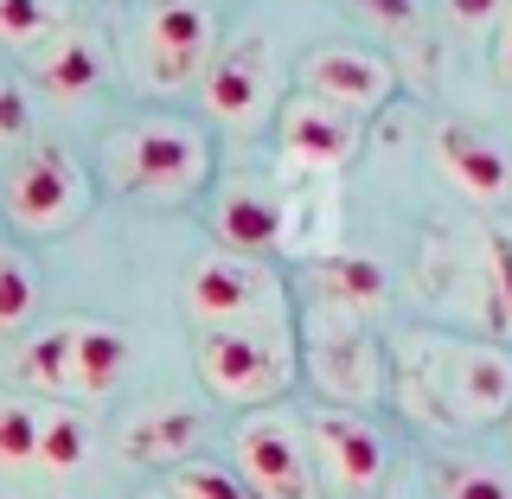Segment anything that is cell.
<instances>
[{"mask_svg": "<svg viewBox=\"0 0 512 499\" xmlns=\"http://www.w3.org/2000/svg\"><path fill=\"white\" fill-rule=\"evenodd\" d=\"M397 404L429 429L512 423V346L404 333L397 340Z\"/></svg>", "mask_w": 512, "mask_h": 499, "instance_id": "6da1fadb", "label": "cell"}, {"mask_svg": "<svg viewBox=\"0 0 512 499\" xmlns=\"http://www.w3.org/2000/svg\"><path fill=\"white\" fill-rule=\"evenodd\" d=\"M199 378L237 410H276L295 384V346L282 327H212L199 333Z\"/></svg>", "mask_w": 512, "mask_h": 499, "instance_id": "7a4b0ae2", "label": "cell"}, {"mask_svg": "<svg viewBox=\"0 0 512 499\" xmlns=\"http://www.w3.org/2000/svg\"><path fill=\"white\" fill-rule=\"evenodd\" d=\"M128 372V333L103 320H64L20 352V378L52 397H109Z\"/></svg>", "mask_w": 512, "mask_h": 499, "instance_id": "3957f363", "label": "cell"}, {"mask_svg": "<svg viewBox=\"0 0 512 499\" xmlns=\"http://www.w3.org/2000/svg\"><path fill=\"white\" fill-rule=\"evenodd\" d=\"M301 359H308L314 391L327 397L333 410L378 404L384 365H378V346H372V333H365V320H352L340 308H314L308 327H301Z\"/></svg>", "mask_w": 512, "mask_h": 499, "instance_id": "277c9868", "label": "cell"}, {"mask_svg": "<svg viewBox=\"0 0 512 499\" xmlns=\"http://www.w3.org/2000/svg\"><path fill=\"white\" fill-rule=\"evenodd\" d=\"M231 455H237V480L256 499H320L308 429L288 410H250L231 436Z\"/></svg>", "mask_w": 512, "mask_h": 499, "instance_id": "5b68a950", "label": "cell"}, {"mask_svg": "<svg viewBox=\"0 0 512 499\" xmlns=\"http://www.w3.org/2000/svg\"><path fill=\"white\" fill-rule=\"evenodd\" d=\"M308 455H314V474L327 493L340 499H372L384 487V468H391V448L359 410H314L308 416Z\"/></svg>", "mask_w": 512, "mask_h": 499, "instance_id": "8992f818", "label": "cell"}, {"mask_svg": "<svg viewBox=\"0 0 512 499\" xmlns=\"http://www.w3.org/2000/svg\"><path fill=\"white\" fill-rule=\"evenodd\" d=\"M186 314L199 333L212 327H276V276L256 269L250 256H205L186 276Z\"/></svg>", "mask_w": 512, "mask_h": 499, "instance_id": "52a82bcc", "label": "cell"}, {"mask_svg": "<svg viewBox=\"0 0 512 499\" xmlns=\"http://www.w3.org/2000/svg\"><path fill=\"white\" fill-rule=\"evenodd\" d=\"M212 154H205V135L199 128H180V122H141L135 135L116 141V173L122 186L135 192H154V199H180L205 180Z\"/></svg>", "mask_w": 512, "mask_h": 499, "instance_id": "ba28073f", "label": "cell"}, {"mask_svg": "<svg viewBox=\"0 0 512 499\" xmlns=\"http://www.w3.org/2000/svg\"><path fill=\"white\" fill-rule=\"evenodd\" d=\"M199 71H212V13L199 0H154L141 32V77L154 90H186Z\"/></svg>", "mask_w": 512, "mask_h": 499, "instance_id": "9c48e42d", "label": "cell"}, {"mask_svg": "<svg viewBox=\"0 0 512 499\" xmlns=\"http://www.w3.org/2000/svg\"><path fill=\"white\" fill-rule=\"evenodd\" d=\"M276 148H282V167L295 173H314V180H327V173H340L352 148H359V116L340 103H327V96H288L282 103V122H276Z\"/></svg>", "mask_w": 512, "mask_h": 499, "instance_id": "30bf717a", "label": "cell"}, {"mask_svg": "<svg viewBox=\"0 0 512 499\" xmlns=\"http://www.w3.org/2000/svg\"><path fill=\"white\" fill-rule=\"evenodd\" d=\"M77 205H84V173L71 167V154L64 148H32L20 167H13L7 180V218L20 224V231H64V224L77 218Z\"/></svg>", "mask_w": 512, "mask_h": 499, "instance_id": "8fae6325", "label": "cell"}, {"mask_svg": "<svg viewBox=\"0 0 512 499\" xmlns=\"http://www.w3.org/2000/svg\"><path fill=\"white\" fill-rule=\"evenodd\" d=\"M269 103V39L263 32H244L231 39L224 52L212 58L205 71V109L224 122V128H250Z\"/></svg>", "mask_w": 512, "mask_h": 499, "instance_id": "7c38bea8", "label": "cell"}, {"mask_svg": "<svg viewBox=\"0 0 512 499\" xmlns=\"http://www.w3.org/2000/svg\"><path fill=\"white\" fill-rule=\"evenodd\" d=\"M301 84H308V96H327L340 109H378L397 90V71L391 58L359 52V45H320L301 58Z\"/></svg>", "mask_w": 512, "mask_h": 499, "instance_id": "4fadbf2b", "label": "cell"}, {"mask_svg": "<svg viewBox=\"0 0 512 499\" xmlns=\"http://www.w3.org/2000/svg\"><path fill=\"white\" fill-rule=\"evenodd\" d=\"M436 160H442V173L468 192L474 205H506L512 199V154L487 135V128L442 122L436 128Z\"/></svg>", "mask_w": 512, "mask_h": 499, "instance_id": "5bb4252c", "label": "cell"}, {"mask_svg": "<svg viewBox=\"0 0 512 499\" xmlns=\"http://www.w3.org/2000/svg\"><path fill=\"white\" fill-rule=\"evenodd\" d=\"M314 308H340L352 320H365V314H378L384 308V295H391V276L372 263V256H346V250H327L314 263Z\"/></svg>", "mask_w": 512, "mask_h": 499, "instance_id": "9a60e30c", "label": "cell"}, {"mask_svg": "<svg viewBox=\"0 0 512 499\" xmlns=\"http://www.w3.org/2000/svg\"><path fill=\"white\" fill-rule=\"evenodd\" d=\"M218 237L231 244V256H256V250H282L288 212L276 192H256V186H231L218 199Z\"/></svg>", "mask_w": 512, "mask_h": 499, "instance_id": "2e32d148", "label": "cell"}, {"mask_svg": "<svg viewBox=\"0 0 512 499\" xmlns=\"http://www.w3.org/2000/svg\"><path fill=\"white\" fill-rule=\"evenodd\" d=\"M192 448H199V416L186 404L141 410V416H128V429H122V455L128 461H173V468H186Z\"/></svg>", "mask_w": 512, "mask_h": 499, "instance_id": "e0dca14e", "label": "cell"}, {"mask_svg": "<svg viewBox=\"0 0 512 499\" xmlns=\"http://www.w3.org/2000/svg\"><path fill=\"white\" fill-rule=\"evenodd\" d=\"M32 77L52 96H84V90L103 84V45H96L90 32L64 26L58 39H45L39 52H32Z\"/></svg>", "mask_w": 512, "mask_h": 499, "instance_id": "ac0fdd59", "label": "cell"}, {"mask_svg": "<svg viewBox=\"0 0 512 499\" xmlns=\"http://www.w3.org/2000/svg\"><path fill=\"white\" fill-rule=\"evenodd\" d=\"M480 320L493 327V340L512 346V231L493 224L480 237Z\"/></svg>", "mask_w": 512, "mask_h": 499, "instance_id": "d6986e66", "label": "cell"}, {"mask_svg": "<svg viewBox=\"0 0 512 499\" xmlns=\"http://www.w3.org/2000/svg\"><path fill=\"white\" fill-rule=\"evenodd\" d=\"M71 26V0H0V39L39 52L45 39Z\"/></svg>", "mask_w": 512, "mask_h": 499, "instance_id": "ffe728a7", "label": "cell"}, {"mask_svg": "<svg viewBox=\"0 0 512 499\" xmlns=\"http://www.w3.org/2000/svg\"><path fill=\"white\" fill-rule=\"evenodd\" d=\"M84 461H90V423L77 410L52 404L45 423H39V468L45 474H71V468H84Z\"/></svg>", "mask_w": 512, "mask_h": 499, "instance_id": "44dd1931", "label": "cell"}, {"mask_svg": "<svg viewBox=\"0 0 512 499\" xmlns=\"http://www.w3.org/2000/svg\"><path fill=\"white\" fill-rule=\"evenodd\" d=\"M39 423H45L39 404L0 397V468H39Z\"/></svg>", "mask_w": 512, "mask_h": 499, "instance_id": "7402d4cb", "label": "cell"}, {"mask_svg": "<svg viewBox=\"0 0 512 499\" xmlns=\"http://www.w3.org/2000/svg\"><path fill=\"white\" fill-rule=\"evenodd\" d=\"M167 499H256L237 468H218V461H186V468L167 474Z\"/></svg>", "mask_w": 512, "mask_h": 499, "instance_id": "603a6c76", "label": "cell"}, {"mask_svg": "<svg viewBox=\"0 0 512 499\" xmlns=\"http://www.w3.org/2000/svg\"><path fill=\"white\" fill-rule=\"evenodd\" d=\"M442 499H512V468H500V461H448Z\"/></svg>", "mask_w": 512, "mask_h": 499, "instance_id": "cb8c5ba5", "label": "cell"}, {"mask_svg": "<svg viewBox=\"0 0 512 499\" xmlns=\"http://www.w3.org/2000/svg\"><path fill=\"white\" fill-rule=\"evenodd\" d=\"M32 301H39V282H32V269H26L13 250H0V333L20 327V320L32 314Z\"/></svg>", "mask_w": 512, "mask_h": 499, "instance_id": "d4e9b609", "label": "cell"}, {"mask_svg": "<svg viewBox=\"0 0 512 499\" xmlns=\"http://www.w3.org/2000/svg\"><path fill=\"white\" fill-rule=\"evenodd\" d=\"M32 128V103L20 90V77H0V141H20Z\"/></svg>", "mask_w": 512, "mask_h": 499, "instance_id": "484cf974", "label": "cell"}, {"mask_svg": "<svg viewBox=\"0 0 512 499\" xmlns=\"http://www.w3.org/2000/svg\"><path fill=\"white\" fill-rule=\"evenodd\" d=\"M442 13H448V20H455V26H500V13H506V0H442Z\"/></svg>", "mask_w": 512, "mask_h": 499, "instance_id": "4316f807", "label": "cell"}, {"mask_svg": "<svg viewBox=\"0 0 512 499\" xmlns=\"http://www.w3.org/2000/svg\"><path fill=\"white\" fill-rule=\"evenodd\" d=\"M493 71H500V84L512 90V0H506L500 26H493Z\"/></svg>", "mask_w": 512, "mask_h": 499, "instance_id": "83f0119b", "label": "cell"}, {"mask_svg": "<svg viewBox=\"0 0 512 499\" xmlns=\"http://www.w3.org/2000/svg\"><path fill=\"white\" fill-rule=\"evenodd\" d=\"M365 7H372L384 26H410V20H416V7H410V0H365Z\"/></svg>", "mask_w": 512, "mask_h": 499, "instance_id": "f1b7e54d", "label": "cell"}, {"mask_svg": "<svg viewBox=\"0 0 512 499\" xmlns=\"http://www.w3.org/2000/svg\"><path fill=\"white\" fill-rule=\"evenodd\" d=\"M148 499H167V493H148Z\"/></svg>", "mask_w": 512, "mask_h": 499, "instance_id": "f546056e", "label": "cell"}]
</instances>
